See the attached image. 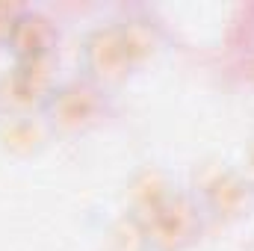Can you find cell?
Listing matches in <instances>:
<instances>
[{"mask_svg":"<svg viewBox=\"0 0 254 251\" xmlns=\"http://www.w3.org/2000/svg\"><path fill=\"white\" fill-rule=\"evenodd\" d=\"M48 107H51V122H54V127H60L65 133H77V130L89 127L101 116L104 98L89 83H68L63 89H54L51 92Z\"/></svg>","mask_w":254,"mask_h":251,"instance_id":"1","label":"cell"},{"mask_svg":"<svg viewBox=\"0 0 254 251\" xmlns=\"http://www.w3.org/2000/svg\"><path fill=\"white\" fill-rule=\"evenodd\" d=\"M151 237L157 240L160 249H178L190 240L195 231V213H192L190 201L178 198V195H163L151 204V225H148Z\"/></svg>","mask_w":254,"mask_h":251,"instance_id":"2","label":"cell"},{"mask_svg":"<svg viewBox=\"0 0 254 251\" xmlns=\"http://www.w3.org/2000/svg\"><path fill=\"white\" fill-rule=\"evenodd\" d=\"M86 63L92 68V74L101 80V83H119L130 68L127 60L125 42H122V33L119 27H101L89 36L86 42Z\"/></svg>","mask_w":254,"mask_h":251,"instance_id":"3","label":"cell"},{"mask_svg":"<svg viewBox=\"0 0 254 251\" xmlns=\"http://www.w3.org/2000/svg\"><path fill=\"white\" fill-rule=\"evenodd\" d=\"M57 39L54 24L39 15V12H21L12 24V33L6 42L18 51L21 60H36V57H51V45Z\"/></svg>","mask_w":254,"mask_h":251,"instance_id":"4","label":"cell"},{"mask_svg":"<svg viewBox=\"0 0 254 251\" xmlns=\"http://www.w3.org/2000/svg\"><path fill=\"white\" fill-rule=\"evenodd\" d=\"M119 33H122V42H125L130 65L148 60L160 48V30L148 18H130L125 27H119Z\"/></svg>","mask_w":254,"mask_h":251,"instance_id":"5","label":"cell"},{"mask_svg":"<svg viewBox=\"0 0 254 251\" xmlns=\"http://www.w3.org/2000/svg\"><path fill=\"white\" fill-rule=\"evenodd\" d=\"M0 136H3V142H6V148L33 151V148L42 142V127H39V122H33L30 116H12Z\"/></svg>","mask_w":254,"mask_h":251,"instance_id":"6","label":"cell"},{"mask_svg":"<svg viewBox=\"0 0 254 251\" xmlns=\"http://www.w3.org/2000/svg\"><path fill=\"white\" fill-rule=\"evenodd\" d=\"M246 184L237 178V175H225V178H219L213 189H210V201H213V207L219 210V213H234V210H240L243 204H246Z\"/></svg>","mask_w":254,"mask_h":251,"instance_id":"7","label":"cell"},{"mask_svg":"<svg viewBox=\"0 0 254 251\" xmlns=\"http://www.w3.org/2000/svg\"><path fill=\"white\" fill-rule=\"evenodd\" d=\"M21 12L18 9H12V6H3L0 3V39H9V33H12V24H15V18H18Z\"/></svg>","mask_w":254,"mask_h":251,"instance_id":"8","label":"cell"}]
</instances>
